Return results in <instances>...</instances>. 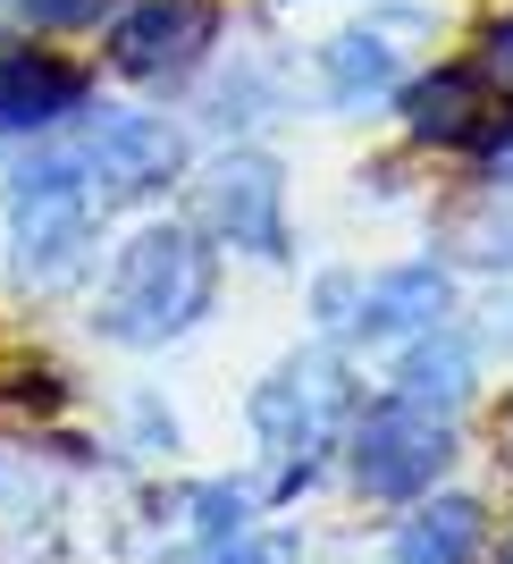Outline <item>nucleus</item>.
<instances>
[{
    "label": "nucleus",
    "mask_w": 513,
    "mask_h": 564,
    "mask_svg": "<svg viewBox=\"0 0 513 564\" xmlns=\"http://www.w3.org/2000/svg\"><path fill=\"white\" fill-rule=\"evenodd\" d=\"M388 118H396V135L413 143V152H429V161H463L471 143H480V127L496 118V94H489V76L471 68V51H463V59H421V68L396 85Z\"/></svg>",
    "instance_id": "12"
},
{
    "label": "nucleus",
    "mask_w": 513,
    "mask_h": 564,
    "mask_svg": "<svg viewBox=\"0 0 513 564\" xmlns=\"http://www.w3.org/2000/svg\"><path fill=\"white\" fill-rule=\"evenodd\" d=\"M489 547H496V506L463 480H446L396 514L379 564H489Z\"/></svg>",
    "instance_id": "14"
},
{
    "label": "nucleus",
    "mask_w": 513,
    "mask_h": 564,
    "mask_svg": "<svg viewBox=\"0 0 513 564\" xmlns=\"http://www.w3.org/2000/svg\"><path fill=\"white\" fill-rule=\"evenodd\" d=\"M101 253H110V203L94 194L76 143L68 135L18 143L9 186H0V261H9V286L25 304L85 295Z\"/></svg>",
    "instance_id": "3"
},
{
    "label": "nucleus",
    "mask_w": 513,
    "mask_h": 564,
    "mask_svg": "<svg viewBox=\"0 0 513 564\" xmlns=\"http://www.w3.org/2000/svg\"><path fill=\"white\" fill-rule=\"evenodd\" d=\"M76 161H85V177H94V194L110 203V212H152V203H168V194L186 186L194 169V127L186 118L152 110V101H101L68 127Z\"/></svg>",
    "instance_id": "6"
},
{
    "label": "nucleus",
    "mask_w": 513,
    "mask_h": 564,
    "mask_svg": "<svg viewBox=\"0 0 513 564\" xmlns=\"http://www.w3.org/2000/svg\"><path fill=\"white\" fill-rule=\"evenodd\" d=\"M186 219L219 261H253V270H286L295 261V177L270 143H219L194 152L186 169Z\"/></svg>",
    "instance_id": "4"
},
{
    "label": "nucleus",
    "mask_w": 513,
    "mask_h": 564,
    "mask_svg": "<svg viewBox=\"0 0 513 564\" xmlns=\"http://www.w3.org/2000/svg\"><path fill=\"white\" fill-rule=\"evenodd\" d=\"M455 169H463V186H513V101H496V118Z\"/></svg>",
    "instance_id": "21"
},
{
    "label": "nucleus",
    "mask_w": 513,
    "mask_h": 564,
    "mask_svg": "<svg viewBox=\"0 0 513 564\" xmlns=\"http://www.w3.org/2000/svg\"><path fill=\"white\" fill-rule=\"evenodd\" d=\"M270 514L253 489V471H210V480H186V489H168V522H186V540L210 547V540H236V531H253Z\"/></svg>",
    "instance_id": "16"
},
{
    "label": "nucleus",
    "mask_w": 513,
    "mask_h": 564,
    "mask_svg": "<svg viewBox=\"0 0 513 564\" xmlns=\"http://www.w3.org/2000/svg\"><path fill=\"white\" fill-rule=\"evenodd\" d=\"M438 34V18L429 9H413V0H379L371 18L337 25L320 51H312V94H320L328 118H371L396 101V85L421 68V43Z\"/></svg>",
    "instance_id": "7"
},
{
    "label": "nucleus",
    "mask_w": 513,
    "mask_h": 564,
    "mask_svg": "<svg viewBox=\"0 0 513 564\" xmlns=\"http://www.w3.org/2000/svg\"><path fill=\"white\" fill-rule=\"evenodd\" d=\"M219 34H228L219 0H118L101 25V68L143 101H168L210 68Z\"/></svg>",
    "instance_id": "8"
},
{
    "label": "nucleus",
    "mask_w": 513,
    "mask_h": 564,
    "mask_svg": "<svg viewBox=\"0 0 513 564\" xmlns=\"http://www.w3.org/2000/svg\"><path fill=\"white\" fill-rule=\"evenodd\" d=\"M94 110V68L76 51L25 34V43H0V143H43L68 135L76 118Z\"/></svg>",
    "instance_id": "11"
},
{
    "label": "nucleus",
    "mask_w": 513,
    "mask_h": 564,
    "mask_svg": "<svg viewBox=\"0 0 513 564\" xmlns=\"http://www.w3.org/2000/svg\"><path fill=\"white\" fill-rule=\"evenodd\" d=\"M471 329H480V346H489V362H513V279H496L489 312H480Z\"/></svg>",
    "instance_id": "23"
},
{
    "label": "nucleus",
    "mask_w": 513,
    "mask_h": 564,
    "mask_svg": "<svg viewBox=\"0 0 513 564\" xmlns=\"http://www.w3.org/2000/svg\"><path fill=\"white\" fill-rule=\"evenodd\" d=\"M489 564H513V522H496V547H489Z\"/></svg>",
    "instance_id": "25"
},
{
    "label": "nucleus",
    "mask_w": 513,
    "mask_h": 564,
    "mask_svg": "<svg viewBox=\"0 0 513 564\" xmlns=\"http://www.w3.org/2000/svg\"><path fill=\"white\" fill-rule=\"evenodd\" d=\"M118 447L143 455V464H177L186 455V422H177V404L161 388H135L127 397V430H118Z\"/></svg>",
    "instance_id": "17"
},
{
    "label": "nucleus",
    "mask_w": 513,
    "mask_h": 564,
    "mask_svg": "<svg viewBox=\"0 0 513 564\" xmlns=\"http://www.w3.org/2000/svg\"><path fill=\"white\" fill-rule=\"evenodd\" d=\"M496 438H505V455H513V388H505V404H496Z\"/></svg>",
    "instance_id": "24"
},
{
    "label": "nucleus",
    "mask_w": 513,
    "mask_h": 564,
    "mask_svg": "<svg viewBox=\"0 0 513 564\" xmlns=\"http://www.w3.org/2000/svg\"><path fill=\"white\" fill-rule=\"evenodd\" d=\"M353 304H362V270H353V261H328V270H312V286H304V321H312V337L346 346Z\"/></svg>",
    "instance_id": "18"
},
{
    "label": "nucleus",
    "mask_w": 513,
    "mask_h": 564,
    "mask_svg": "<svg viewBox=\"0 0 513 564\" xmlns=\"http://www.w3.org/2000/svg\"><path fill=\"white\" fill-rule=\"evenodd\" d=\"M371 388L421 404V413H446V422H471V413L489 404V346L471 329V304L455 312V321H438V329L404 337L396 354H379Z\"/></svg>",
    "instance_id": "10"
},
{
    "label": "nucleus",
    "mask_w": 513,
    "mask_h": 564,
    "mask_svg": "<svg viewBox=\"0 0 513 564\" xmlns=\"http://www.w3.org/2000/svg\"><path fill=\"white\" fill-rule=\"evenodd\" d=\"M203 85V110L219 127V143H261V127H279L295 110V68L261 43H236V51H210V68L194 76Z\"/></svg>",
    "instance_id": "13"
},
{
    "label": "nucleus",
    "mask_w": 513,
    "mask_h": 564,
    "mask_svg": "<svg viewBox=\"0 0 513 564\" xmlns=\"http://www.w3.org/2000/svg\"><path fill=\"white\" fill-rule=\"evenodd\" d=\"M194 564H304V531H286V522L261 514L253 531H236V540L194 547Z\"/></svg>",
    "instance_id": "20"
},
{
    "label": "nucleus",
    "mask_w": 513,
    "mask_h": 564,
    "mask_svg": "<svg viewBox=\"0 0 513 564\" xmlns=\"http://www.w3.org/2000/svg\"><path fill=\"white\" fill-rule=\"evenodd\" d=\"M463 312V270L446 253H404V261H379L362 270V304H353V329H346V354L353 362H379L396 354L404 337L438 329Z\"/></svg>",
    "instance_id": "9"
},
{
    "label": "nucleus",
    "mask_w": 513,
    "mask_h": 564,
    "mask_svg": "<svg viewBox=\"0 0 513 564\" xmlns=\"http://www.w3.org/2000/svg\"><path fill=\"white\" fill-rule=\"evenodd\" d=\"M25 34H43V43H76V34H101L110 25L118 0H0Z\"/></svg>",
    "instance_id": "19"
},
{
    "label": "nucleus",
    "mask_w": 513,
    "mask_h": 564,
    "mask_svg": "<svg viewBox=\"0 0 513 564\" xmlns=\"http://www.w3.org/2000/svg\"><path fill=\"white\" fill-rule=\"evenodd\" d=\"M438 253L480 279H513V186H463Z\"/></svg>",
    "instance_id": "15"
},
{
    "label": "nucleus",
    "mask_w": 513,
    "mask_h": 564,
    "mask_svg": "<svg viewBox=\"0 0 513 564\" xmlns=\"http://www.w3.org/2000/svg\"><path fill=\"white\" fill-rule=\"evenodd\" d=\"M362 397H371L362 362H353L346 346H328V337L286 346L279 362L244 388L253 489H261V506H270V514L304 506L328 471H337V438H346V422H353V404H362Z\"/></svg>",
    "instance_id": "2"
},
{
    "label": "nucleus",
    "mask_w": 513,
    "mask_h": 564,
    "mask_svg": "<svg viewBox=\"0 0 513 564\" xmlns=\"http://www.w3.org/2000/svg\"><path fill=\"white\" fill-rule=\"evenodd\" d=\"M219 295H228V261L203 245V228L186 212H152L101 253L85 286V329L110 354H168L194 329H210Z\"/></svg>",
    "instance_id": "1"
},
{
    "label": "nucleus",
    "mask_w": 513,
    "mask_h": 564,
    "mask_svg": "<svg viewBox=\"0 0 513 564\" xmlns=\"http://www.w3.org/2000/svg\"><path fill=\"white\" fill-rule=\"evenodd\" d=\"M455 471H463V422L421 413L404 397H379V388L353 404L346 438H337V480L379 514H404L413 497L446 489Z\"/></svg>",
    "instance_id": "5"
},
{
    "label": "nucleus",
    "mask_w": 513,
    "mask_h": 564,
    "mask_svg": "<svg viewBox=\"0 0 513 564\" xmlns=\"http://www.w3.org/2000/svg\"><path fill=\"white\" fill-rule=\"evenodd\" d=\"M471 68L489 76V94H496V101H513V9L480 18V34H471Z\"/></svg>",
    "instance_id": "22"
}]
</instances>
